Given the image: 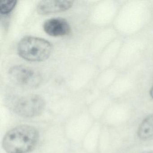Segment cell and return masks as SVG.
I'll list each match as a JSON object with an SVG mask.
<instances>
[{
	"instance_id": "6da1fadb",
	"label": "cell",
	"mask_w": 153,
	"mask_h": 153,
	"mask_svg": "<svg viewBox=\"0 0 153 153\" xmlns=\"http://www.w3.org/2000/svg\"><path fill=\"white\" fill-rule=\"evenodd\" d=\"M39 137L35 128L20 125L7 132L3 138L2 146L7 153H28L35 148Z\"/></svg>"
},
{
	"instance_id": "7a4b0ae2",
	"label": "cell",
	"mask_w": 153,
	"mask_h": 153,
	"mask_svg": "<svg viewBox=\"0 0 153 153\" xmlns=\"http://www.w3.org/2000/svg\"><path fill=\"white\" fill-rule=\"evenodd\" d=\"M52 51L53 46L50 42L34 36L24 37L18 45L19 55L26 60L33 62L46 60Z\"/></svg>"
},
{
	"instance_id": "3957f363",
	"label": "cell",
	"mask_w": 153,
	"mask_h": 153,
	"mask_svg": "<svg viewBox=\"0 0 153 153\" xmlns=\"http://www.w3.org/2000/svg\"><path fill=\"white\" fill-rule=\"evenodd\" d=\"M9 76L12 82L25 88H36L42 81L39 72L24 65H16L10 68Z\"/></svg>"
},
{
	"instance_id": "277c9868",
	"label": "cell",
	"mask_w": 153,
	"mask_h": 153,
	"mask_svg": "<svg viewBox=\"0 0 153 153\" xmlns=\"http://www.w3.org/2000/svg\"><path fill=\"white\" fill-rule=\"evenodd\" d=\"M45 106V102L42 97L31 94L19 98L14 105V110L21 117L33 118L42 114Z\"/></svg>"
},
{
	"instance_id": "5b68a950",
	"label": "cell",
	"mask_w": 153,
	"mask_h": 153,
	"mask_svg": "<svg viewBox=\"0 0 153 153\" xmlns=\"http://www.w3.org/2000/svg\"><path fill=\"white\" fill-rule=\"evenodd\" d=\"M43 28L47 34L54 37L68 35L71 31L68 22L62 18H53L46 20Z\"/></svg>"
},
{
	"instance_id": "8992f818",
	"label": "cell",
	"mask_w": 153,
	"mask_h": 153,
	"mask_svg": "<svg viewBox=\"0 0 153 153\" xmlns=\"http://www.w3.org/2000/svg\"><path fill=\"white\" fill-rule=\"evenodd\" d=\"M73 3L74 1L68 0L42 1L37 5L36 10L39 14L42 15L59 13L69 9Z\"/></svg>"
},
{
	"instance_id": "52a82bcc",
	"label": "cell",
	"mask_w": 153,
	"mask_h": 153,
	"mask_svg": "<svg viewBox=\"0 0 153 153\" xmlns=\"http://www.w3.org/2000/svg\"><path fill=\"white\" fill-rule=\"evenodd\" d=\"M137 135L142 140L153 137V114L143 120L138 129Z\"/></svg>"
},
{
	"instance_id": "ba28073f",
	"label": "cell",
	"mask_w": 153,
	"mask_h": 153,
	"mask_svg": "<svg viewBox=\"0 0 153 153\" xmlns=\"http://www.w3.org/2000/svg\"><path fill=\"white\" fill-rule=\"evenodd\" d=\"M17 3L16 0H2L0 1V12L1 14H9L15 8Z\"/></svg>"
},
{
	"instance_id": "9c48e42d",
	"label": "cell",
	"mask_w": 153,
	"mask_h": 153,
	"mask_svg": "<svg viewBox=\"0 0 153 153\" xmlns=\"http://www.w3.org/2000/svg\"><path fill=\"white\" fill-rule=\"evenodd\" d=\"M149 94H150V96L152 97V99H153V85H152L151 89H150Z\"/></svg>"
},
{
	"instance_id": "30bf717a",
	"label": "cell",
	"mask_w": 153,
	"mask_h": 153,
	"mask_svg": "<svg viewBox=\"0 0 153 153\" xmlns=\"http://www.w3.org/2000/svg\"></svg>"
}]
</instances>
